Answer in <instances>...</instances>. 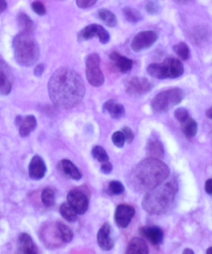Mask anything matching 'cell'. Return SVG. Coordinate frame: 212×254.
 Masks as SVG:
<instances>
[{
  "label": "cell",
  "mask_w": 212,
  "mask_h": 254,
  "mask_svg": "<svg viewBox=\"0 0 212 254\" xmlns=\"http://www.w3.org/2000/svg\"><path fill=\"white\" fill-rule=\"evenodd\" d=\"M48 92L52 102L56 107L71 109L82 102L85 94V84L76 71L63 66L51 76Z\"/></svg>",
  "instance_id": "obj_1"
},
{
  "label": "cell",
  "mask_w": 212,
  "mask_h": 254,
  "mask_svg": "<svg viewBox=\"0 0 212 254\" xmlns=\"http://www.w3.org/2000/svg\"><path fill=\"white\" fill-rule=\"evenodd\" d=\"M169 174V168L164 162L150 157L133 168L128 176V186L137 193H147L163 183Z\"/></svg>",
  "instance_id": "obj_2"
},
{
  "label": "cell",
  "mask_w": 212,
  "mask_h": 254,
  "mask_svg": "<svg viewBox=\"0 0 212 254\" xmlns=\"http://www.w3.org/2000/svg\"><path fill=\"white\" fill-rule=\"evenodd\" d=\"M178 185L175 181L162 183L145 194L142 201V208L148 213L159 215L168 210L173 204Z\"/></svg>",
  "instance_id": "obj_3"
},
{
  "label": "cell",
  "mask_w": 212,
  "mask_h": 254,
  "mask_svg": "<svg viewBox=\"0 0 212 254\" xmlns=\"http://www.w3.org/2000/svg\"><path fill=\"white\" fill-rule=\"evenodd\" d=\"M14 58L23 66H31L40 58V48L34 38V34L20 32L13 41Z\"/></svg>",
  "instance_id": "obj_4"
},
{
  "label": "cell",
  "mask_w": 212,
  "mask_h": 254,
  "mask_svg": "<svg viewBox=\"0 0 212 254\" xmlns=\"http://www.w3.org/2000/svg\"><path fill=\"white\" fill-rule=\"evenodd\" d=\"M186 93L180 88H174L157 94L151 103L153 112L161 115L169 112L171 108L179 105L184 100Z\"/></svg>",
  "instance_id": "obj_5"
},
{
  "label": "cell",
  "mask_w": 212,
  "mask_h": 254,
  "mask_svg": "<svg viewBox=\"0 0 212 254\" xmlns=\"http://www.w3.org/2000/svg\"><path fill=\"white\" fill-rule=\"evenodd\" d=\"M147 72L152 77L163 80L167 78L180 77L184 72V66L178 60L174 58L165 59L162 63L150 64Z\"/></svg>",
  "instance_id": "obj_6"
},
{
  "label": "cell",
  "mask_w": 212,
  "mask_h": 254,
  "mask_svg": "<svg viewBox=\"0 0 212 254\" xmlns=\"http://www.w3.org/2000/svg\"><path fill=\"white\" fill-rule=\"evenodd\" d=\"M86 76L88 83L94 87H100L105 83V78L100 68L101 59L98 54L93 53L86 60Z\"/></svg>",
  "instance_id": "obj_7"
},
{
  "label": "cell",
  "mask_w": 212,
  "mask_h": 254,
  "mask_svg": "<svg viewBox=\"0 0 212 254\" xmlns=\"http://www.w3.org/2000/svg\"><path fill=\"white\" fill-rule=\"evenodd\" d=\"M125 87L130 97L139 98L150 92L154 85L147 78L134 76L125 81Z\"/></svg>",
  "instance_id": "obj_8"
},
{
  "label": "cell",
  "mask_w": 212,
  "mask_h": 254,
  "mask_svg": "<svg viewBox=\"0 0 212 254\" xmlns=\"http://www.w3.org/2000/svg\"><path fill=\"white\" fill-rule=\"evenodd\" d=\"M159 38V34L154 30L142 31L133 38L130 47L135 53H139L151 48Z\"/></svg>",
  "instance_id": "obj_9"
},
{
  "label": "cell",
  "mask_w": 212,
  "mask_h": 254,
  "mask_svg": "<svg viewBox=\"0 0 212 254\" xmlns=\"http://www.w3.org/2000/svg\"><path fill=\"white\" fill-rule=\"evenodd\" d=\"M94 38H98L100 43L106 44L110 41L109 33L105 28L97 24H92L85 27L79 32L77 39L79 42H84Z\"/></svg>",
  "instance_id": "obj_10"
},
{
  "label": "cell",
  "mask_w": 212,
  "mask_h": 254,
  "mask_svg": "<svg viewBox=\"0 0 212 254\" xmlns=\"http://www.w3.org/2000/svg\"><path fill=\"white\" fill-rule=\"evenodd\" d=\"M14 82L13 70L5 61L0 59V95H8L11 92Z\"/></svg>",
  "instance_id": "obj_11"
},
{
  "label": "cell",
  "mask_w": 212,
  "mask_h": 254,
  "mask_svg": "<svg viewBox=\"0 0 212 254\" xmlns=\"http://www.w3.org/2000/svg\"><path fill=\"white\" fill-rule=\"evenodd\" d=\"M68 203L70 204L76 213L83 215L87 211L89 206V199L84 192L79 190H73L67 194Z\"/></svg>",
  "instance_id": "obj_12"
},
{
  "label": "cell",
  "mask_w": 212,
  "mask_h": 254,
  "mask_svg": "<svg viewBox=\"0 0 212 254\" xmlns=\"http://www.w3.org/2000/svg\"><path fill=\"white\" fill-rule=\"evenodd\" d=\"M135 210L134 207L129 204H121L115 209L114 219L115 223L120 228H126L134 218Z\"/></svg>",
  "instance_id": "obj_13"
},
{
  "label": "cell",
  "mask_w": 212,
  "mask_h": 254,
  "mask_svg": "<svg viewBox=\"0 0 212 254\" xmlns=\"http://www.w3.org/2000/svg\"><path fill=\"white\" fill-rule=\"evenodd\" d=\"M98 244L105 251H111L115 243L112 237V228L109 223H105L99 231L97 236Z\"/></svg>",
  "instance_id": "obj_14"
},
{
  "label": "cell",
  "mask_w": 212,
  "mask_h": 254,
  "mask_svg": "<svg viewBox=\"0 0 212 254\" xmlns=\"http://www.w3.org/2000/svg\"><path fill=\"white\" fill-rule=\"evenodd\" d=\"M43 239L44 243L48 246L49 248H57L64 244L59 234L57 227L55 224H48L44 228L43 233Z\"/></svg>",
  "instance_id": "obj_15"
},
{
  "label": "cell",
  "mask_w": 212,
  "mask_h": 254,
  "mask_svg": "<svg viewBox=\"0 0 212 254\" xmlns=\"http://www.w3.org/2000/svg\"><path fill=\"white\" fill-rule=\"evenodd\" d=\"M15 123L16 127H18L19 135L23 137L29 136L38 126L36 118L33 115H29L25 117L19 115L16 118Z\"/></svg>",
  "instance_id": "obj_16"
},
{
  "label": "cell",
  "mask_w": 212,
  "mask_h": 254,
  "mask_svg": "<svg viewBox=\"0 0 212 254\" xmlns=\"http://www.w3.org/2000/svg\"><path fill=\"white\" fill-rule=\"evenodd\" d=\"M47 167L43 158L35 155L29 165V175L34 181H39L46 176Z\"/></svg>",
  "instance_id": "obj_17"
},
{
  "label": "cell",
  "mask_w": 212,
  "mask_h": 254,
  "mask_svg": "<svg viewBox=\"0 0 212 254\" xmlns=\"http://www.w3.org/2000/svg\"><path fill=\"white\" fill-rule=\"evenodd\" d=\"M139 233L154 246L159 245L163 241V232L159 227L143 226L139 229Z\"/></svg>",
  "instance_id": "obj_18"
},
{
  "label": "cell",
  "mask_w": 212,
  "mask_h": 254,
  "mask_svg": "<svg viewBox=\"0 0 212 254\" xmlns=\"http://www.w3.org/2000/svg\"><path fill=\"white\" fill-rule=\"evenodd\" d=\"M57 169L60 174L68 179L78 181L82 178V175L78 168L68 159L60 160L58 163Z\"/></svg>",
  "instance_id": "obj_19"
},
{
  "label": "cell",
  "mask_w": 212,
  "mask_h": 254,
  "mask_svg": "<svg viewBox=\"0 0 212 254\" xmlns=\"http://www.w3.org/2000/svg\"><path fill=\"white\" fill-rule=\"evenodd\" d=\"M19 253L23 254H38V249L33 239L28 233H22L18 241Z\"/></svg>",
  "instance_id": "obj_20"
},
{
  "label": "cell",
  "mask_w": 212,
  "mask_h": 254,
  "mask_svg": "<svg viewBox=\"0 0 212 254\" xmlns=\"http://www.w3.org/2000/svg\"><path fill=\"white\" fill-rule=\"evenodd\" d=\"M109 58L120 72L127 73L132 68L133 61L120 55L117 52L114 51L110 53Z\"/></svg>",
  "instance_id": "obj_21"
},
{
  "label": "cell",
  "mask_w": 212,
  "mask_h": 254,
  "mask_svg": "<svg viewBox=\"0 0 212 254\" xmlns=\"http://www.w3.org/2000/svg\"><path fill=\"white\" fill-rule=\"evenodd\" d=\"M103 111L107 112L112 118L119 120L124 117L125 111L124 106L110 100L106 102L103 105Z\"/></svg>",
  "instance_id": "obj_22"
},
{
  "label": "cell",
  "mask_w": 212,
  "mask_h": 254,
  "mask_svg": "<svg viewBox=\"0 0 212 254\" xmlns=\"http://www.w3.org/2000/svg\"><path fill=\"white\" fill-rule=\"evenodd\" d=\"M125 253L128 254H149V248L144 239L140 238H134L130 241L128 244Z\"/></svg>",
  "instance_id": "obj_23"
},
{
  "label": "cell",
  "mask_w": 212,
  "mask_h": 254,
  "mask_svg": "<svg viewBox=\"0 0 212 254\" xmlns=\"http://www.w3.org/2000/svg\"><path fill=\"white\" fill-rule=\"evenodd\" d=\"M147 152L150 157L161 159L164 156V149L161 141L157 138H152L148 142Z\"/></svg>",
  "instance_id": "obj_24"
},
{
  "label": "cell",
  "mask_w": 212,
  "mask_h": 254,
  "mask_svg": "<svg viewBox=\"0 0 212 254\" xmlns=\"http://www.w3.org/2000/svg\"><path fill=\"white\" fill-rule=\"evenodd\" d=\"M17 23L21 32L34 34L35 24L28 15L24 13H19L17 16Z\"/></svg>",
  "instance_id": "obj_25"
},
{
  "label": "cell",
  "mask_w": 212,
  "mask_h": 254,
  "mask_svg": "<svg viewBox=\"0 0 212 254\" xmlns=\"http://www.w3.org/2000/svg\"><path fill=\"white\" fill-rule=\"evenodd\" d=\"M182 132L187 137L192 138L196 136L198 125L193 118L189 117L183 122L181 123Z\"/></svg>",
  "instance_id": "obj_26"
},
{
  "label": "cell",
  "mask_w": 212,
  "mask_h": 254,
  "mask_svg": "<svg viewBox=\"0 0 212 254\" xmlns=\"http://www.w3.org/2000/svg\"><path fill=\"white\" fill-rule=\"evenodd\" d=\"M99 18L108 27L113 28L117 25V19L116 16L112 11L107 9H100L98 11Z\"/></svg>",
  "instance_id": "obj_27"
},
{
  "label": "cell",
  "mask_w": 212,
  "mask_h": 254,
  "mask_svg": "<svg viewBox=\"0 0 212 254\" xmlns=\"http://www.w3.org/2000/svg\"><path fill=\"white\" fill-rule=\"evenodd\" d=\"M60 213L66 221L70 223H75L78 219V214L74 209L67 203L61 204L60 207Z\"/></svg>",
  "instance_id": "obj_28"
},
{
  "label": "cell",
  "mask_w": 212,
  "mask_h": 254,
  "mask_svg": "<svg viewBox=\"0 0 212 254\" xmlns=\"http://www.w3.org/2000/svg\"><path fill=\"white\" fill-rule=\"evenodd\" d=\"M56 225L57 227L59 234H60V238L63 243L64 244L70 243L73 239V233L71 229L68 226L61 223V222L56 223Z\"/></svg>",
  "instance_id": "obj_29"
},
{
  "label": "cell",
  "mask_w": 212,
  "mask_h": 254,
  "mask_svg": "<svg viewBox=\"0 0 212 254\" xmlns=\"http://www.w3.org/2000/svg\"><path fill=\"white\" fill-rule=\"evenodd\" d=\"M123 14L126 20L131 23H137L142 20V15L139 11L130 7H125L123 9Z\"/></svg>",
  "instance_id": "obj_30"
},
{
  "label": "cell",
  "mask_w": 212,
  "mask_h": 254,
  "mask_svg": "<svg viewBox=\"0 0 212 254\" xmlns=\"http://www.w3.org/2000/svg\"><path fill=\"white\" fill-rule=\"evenodd\" d=\"M173 50L182 61L188 60L191 56V52H190L189 47L186 43H182V42L174 45Z\"/></svg>",
  "instance_id": "obj_31"
},
{
  "label": "cell",
  "mask_w": 212,
  "mask_h": 254,
  "mask_svg": "<svg viewBox=\"0 0 212 254\" xmlns=\"http://www.w3.org/2000/svg\"><path fill=\"white\" fill-rule=\"evenodd\" d=\"M41 199L44 206L50 208L55 204V194L53 189L46 188L43 190L41 194Z\"/></svg>",
  "instance_id": "obj_32"
},
{
  "label": "cell",
  "mask_w": 212,
  "mask_h": 254,
  "mask_svg": "<svg viewBox=\"0 0 212 254\" xmlns=\"http://www.w3.org/2000/svg\"><path fill=\"white\" fill-rule=\"evenodd\" d=\"M91 154H92L93 157L96 160H97L98 162L102 163V164L103 163L109 161V158L108 156L107 152L100 145H96V146L94 147Z\"/></svg>",
  "instance_id": "obj_33"
},
{
  "label": "cell",
  "mask_w": 212,
  "mask_h": 254,
  "mask_svg": "<svg viewBox=\"0 0 212 254\" xmlns=\"http://www.w3.org/2000/svg\"><path fill=\"white\" fill-rule=\"evenodd\" d=\"M108 190L110 194H114V195H120L124 193L125 187L121 182L112 181L110 182L108 186Z\"/></svg>",
  "instance_id": "obj_34"
},
{
  "label": "cell",
  "mask_w": 212,
  "mask_h": 254,
  "mask_svg": "<svg viewBox=\"0 0 212 254\" xmlns=\"http://www.w3.org/2000/svg\"><path fill=\"white\" fill-rule=\"evenodd\" d=\"M159 8V4L157 0H149L145 5V9L150 14H157Z\"/></svg>",
  "instance_id": "obj_35"
},
{
  "label": "cell",
  "mask_w": 212,
  "mask_h": 254,
  "mask_svg": "<svg viewBox=\"0 0 212 254\" xmlns=\"http://www.w3.org/2000/svg\"><path fill=\"white\" fill-rule=\"evenodd\" d=\"M112 140L115 146L122 148L124 146L125 139L122 131H116L112 134Z\"/></svg>",
  "instance_id": "obj_36"
},
{
  "label": "cell",
  "mask_w": 212,
  "mask_h": 254,
  "mask_svg": "<svg viewBox=\"0 0 212 254\" xmlns=\"http://www.w3.org/2000/svg\"><path fill=\"white\" fill-rule=\"evenodd\" d=\"M31 8L34 13H36L39 16H43L46 14V7L41 1H34L31 4Z\"/></svg>",
  "instance_id": "obj_37"
},
{
  "label": "cell",
  "mask_w": 212,
  "mask_h": 254,
  "mask_svg": "<svg viewBox=\"0 0 212 254\" xmlns=\"http://www.w3.org/2000/svg\"><path fill=\"white\" fill-rule=\"evenodd\" d=\"M174 117L181 123L187 119L189 117V115L188 112L184 108H179L174 112Z\"/></svg>",
  "instance_id": "obj_38"
},
{
  "label": "cell",
  "mask_w": 212,
  "mask_h": 254,
  "mask_svg": "<svg viewBox=\"0 0 212 254\" xmlns=\"http://www.w3.org/2000/svg\"><path fill=\"white\" fill-rule=\"evenodd\" d=\"M122 132L124 135L125 142L132 143L135 139V134L133 130L129 127H124L122 129Z\"/></svg>",
  "instance_id": "obj_39"
},
{
  "label": "cell",
  "mask_w": 212,
  "mask_h": 254,
  "mask_svg": "<svg viewBox=\"0 0 212 254\" xmlns=\"http://www.w3.org/2000/svg\"><path fill=\"white\" fill-rule=\"evenodd\" d=\"M97 1L98 0H76V4L80 8L86 9L95 5Z\"/></svg>",
  "instance_id": "obj_40"
},
{
  "label": "cell",
  "mask_w": 212,
  "mask_h": 254,
  "mask_svg": "<svg viewBox=\"0 0 212 254\" xmlns=\"http://www.w3.org/2000/svg\"><path fill=\"white\" fill-rule=\"evenodd\" d=\"M113 167L111 163L109 161L103 163L101 166V171L104 174L108 175L111 173Z\"/></svg>",
  "instance_id": "obj_41"
},
{
  "label": "cell",
  "mask_w": 212,
  "mask_h": 254,
  "mask_svg": "<svg viewBox=\"0 0 212 254\" xmlns=\"http://www.w3.org/2000/svg\"><path fill=\"white\" fill-rule=\"evenodd\" d=\"M44 70H45V66H44V64H39V65H37L35 68H34V75L37 76V77H40V76L43 75Z\"/></svg>",
  "instance_id": "obj_42"
},
{
  "label": "cell",
  "mask_w": 212,
  "mask_h": 254,
  "mask_svg": "<svg viewBox=\"0 0 212 254\" xmlns=\"http://www.w3.org/2000/svg\"><path fill=\"white\" fill-rule=\"evenodd\" d=\"M205 189H206L207 194L212 195V179H209L208 181H207Z\"/></svg>",
  "instance_id": "obj_43"
},
{
  "label": "cell",
  "mask_w": 212,
  "mask_h": 254,
  "mask_svg": "<svg viewBox=\"0 0 212 254\" xmlns=\"http://www.w3.org/2000/svg\"><path fill=\"white\" fill-rule=\"evenodd\" d=\"M7 6L6 0H0V14L6 10Z\"/></svg>",
  "instance_id": "obj_44"
},
{
  "label": "cell",
  "mask_w": 212,
  "mask_h": 254,
  "mask_svg": "<svg viewBox=\"0 0 212 254\" xmlns=\"http://www.w3.org/2000/svg\"><path fill=\"white\" fill-rule=\"evenodd\" d=\"M173 1L175 3L180 4V5H184V4L190 3L191 0H173Z\"/></svg>",
  "instance_id": "obj_45"
},
{
  "label": "cell",
  "mask_w": 212,
  "mask_h": 254,
  "mask_svg": "<svg viewBox=\"0 0 212 254\" xmlns=\"http://www.w3.org/2000/svg\"><path fill=\"white\" fill-rule=\"evenodd\" d=\"M206 114L207 118L212 120V108H209V109L207 110L206 111Z\"/></svg>",
  "instance_id": "obj_46"
},
{
  "label": "cell",
  "mask_w": 212,
  "mask_h": 254,
  "mask_svg": "<svg viewBox=\"0 0 212 254\" xmlns=\"http://www.w3.org/2000/svg\"><path fill=\"white\" fill-rule=\"evenodd\" d=\"M183 254H194V252L192 250H191V249H185V250L183 251Z\"/></svg>",
  "instance_id": "obj_47"
},
{
  "label": "cell",
  "mask_w": 212,
  "mask_h": 254,
  "mask_svg": "<svg viewBox=\"0 0 212 254\" xmlns=\"http://www.w3.org/2000/svg\"><path fill=\"white\" fill-rule=\"evenodd\" d=\"M207 254H212V248H209L207 249Z\"/></svg>",
  "instance_id": "obj_48"
},
{
  "label": "cell",
  "mask_w": 212,
  "mask_h": 254,
  "mask_svg": "<svg viewBox=\"0 0 212 254\" xmlns=\"http://www.w3.org/2000/svg\"><path fill=\"white\" fill-rule=\"evenodd\" d=\"M1 168H2V159H1V155H0V171H1Z\"/></svg>",
  "instance_id": "obj_49"
}]
</instances>
